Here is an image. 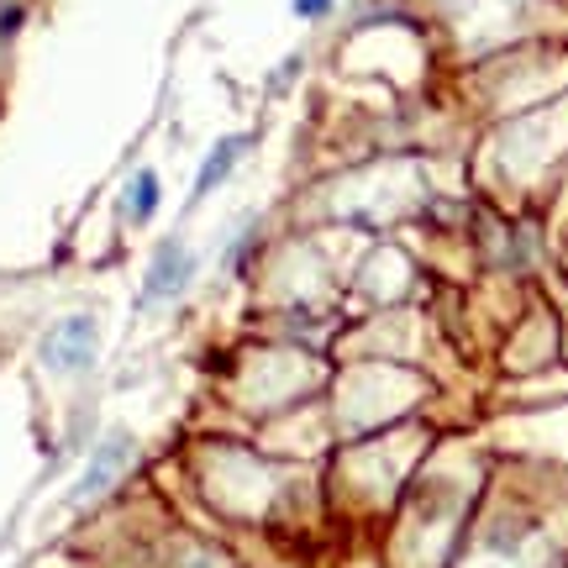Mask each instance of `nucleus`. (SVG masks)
<instances>
[{"instance_id": "f257e3e1", "label": "nucleus", "mask_w": 568, "mask_h": 568, "mask_svg": "<svg viewBox=\"0 0 568 568\" xmlns=\"http://www.w3.org/2000/svg\"><path fill=\"white\" fill-rule=\"evenodd\" d=\"M42 364L53 374H84L101 353V332H95V316H63L42 332Z\"/></svg>"}, {"instance_id": "20e7f679", "label": "nucleus", "mask_w": 568, "mask_h": 568, "mask_svg": "<svg viewBox=\"0 0 568 568\" xmlns=\"http://www.w3.org/2000/svg\"><path fill=\"white\" fill-rule=\"evenodd\" d=\"M159 201H163L159 174H153V169H138V174H132V184H126V195H122V216H126V222H138V226L153 222Z\"/></svg>"}, {"instance_id": "423d86ee", "label": "nucleus", "mask_w": 568, "mask_h": 568, "mask_svg": "<svg viewBox=\"0 0 568 568\" xmlns=\"http://www.w3.org/2000/svg\"><path fill=\"white\" fill-rule=\"evenodd\" d=\"M295 11H301V17H326L332 0H295Z\"/></svg>"}, {"instance_id": "39448f33", "label": "nucleus", "mask_w": 568, "mask_h": 568, "mask_svg": "<svg viewBox=\"0 0 568 568\" xmlns=\"http://www.w3.org/2000/svg\"><path fill=\"white\" fill-rule=\"evenodd\" d=\"M243 148H247V138H222L211 153H205V163H201V174H195V195H211L216 184L237 169V159H243Z\"/></svg>"}, {"instance_id": "7ed1b4c3", "label": "nucleus", "mask_w": 568, "mask_h": 568, "mask_svg": "<svg viewBox=\"0 0 568 568\" xmlns=\"http://www.w3.org/2000/svg\"><path fill=\"white\" fill-rule=\"evenodd\" d=\"M132 464V437L126 432H111L95 453H90V464H84L80 485H74V500H95V495H105V489L122 479V468Z\"/></svg>"}, {"instance_id": "f03ea898", "label": "nucleus", "mask_w": 568, "mask_h": 568, "mask_svg": "<svg viewBox=\"0 0 568 568\" xmlns=\"http://www.w3.org/2000/svg\"><path fill=\"white\" fill-rule=\"evenodd\" d=\"M195 280V253L174 237V243H159L153 264H148V284H142V305H169L184 295V284Z\"/></svg>"}]
</instances>
